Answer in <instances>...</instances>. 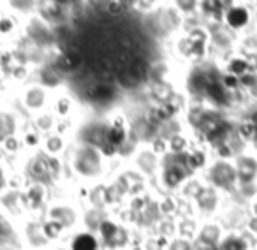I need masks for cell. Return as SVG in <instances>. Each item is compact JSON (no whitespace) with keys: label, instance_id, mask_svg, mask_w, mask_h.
I'll use <instances>...</instances> for the list:
<instances>
[{"label":"cell","instance_id":"2","mask_svg":"<svg viewBox=\"0 0 257 250\" xmlns=\"http://www.w3.org/2000/svg\"><path fill=\"white\" fill-rule=\"evenodd\" d=\"M111 8H109V11L111 13H118V11H120V8H118V6H120V4H118V2H111Z\"/></svg>","mask_w":257,"mask_h":250},{"label":"cell","instance_id":"1","mask_svg":"<svg viewBox=\"0 0 257 250\" xmlns=\"http://www.w3.org/2000/svg\"><path fill=\"white\" fill-rule=\"evenodd\" d=\"M97 243L92 236H79L78 239L74 241V250H95Z\"/></svg>","mask_w":257,"mask_h":250}]
</instances>
